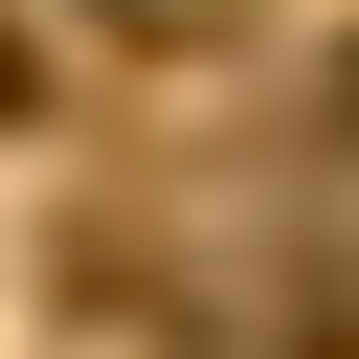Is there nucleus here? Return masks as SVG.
<instances>
[{
	"label": "nucleus",
	"instance_id": "nucleus-1",
	"mask_svg": "<svg viewBox=\"0 0 359 359\" xmlns=\"http://www.w3.org/2000/svg\"><path fill=\"white\" fill-rule=\"evenodd\" d=\"M112 22H135V45H224L247 0H112Z\"/></svg>",
	"mask_w": 359,
	"mask_h": 359
},
{
	"label": "nucleus",
	"instance_id": "nucleus-2",
	"mask_svg": "<svg viewBox=\"0 0 359 359\" xmlns=\"http://www.w3.org/2000/svg\"><path fill=\"white\" fill-rule=\"evenodd\" d=\"M0 112H45V45H22V22H0Z\"/></svg>",
	"mask_w": 359,
	"mask_h": 359
}]
</instances>
